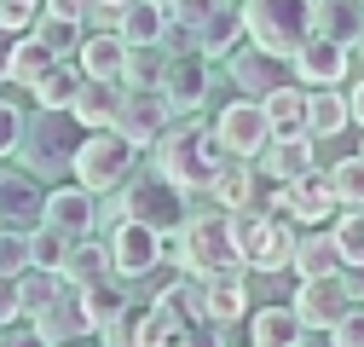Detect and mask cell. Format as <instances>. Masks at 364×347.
I'll return each instance as SVG.
<instances>
[{"instance_id": "7c38bea8", "label": "cell", "mask_w": 364, "mask_h": 347, "mask_svg": "<svg viewBox=\"0 0 364 347\" xmlns=\"http://www.w3.org/2000/svg\"><path fill=\"white\" fill-rule=\"evenodd\" d=\"M105 243H110V255H116V272H122V278H139L145 267H156V260L168 255V237H162L156 226H145V220H133V214H122Z\"/></svg>"}, {"instance_id": "8fae6325", "label": "cell", "mask_w": 364, "mask_h": 347, "mask_svg": "<svg viewBox=\"0 0 364 347\" xmlns=\"http://www.w3.org/2000/svg\"><path fill=\"white\" fill-rule=\"evenodd\" d=\"M284 81H295V70H289L284 53L260 47V41H255V47L237 41V47H232V87H237L243 99H266L272 87H284Z\"/></svg>"}, {"instance_id": "c3c4849f", "label": "cell", "mask_w": 364, "mask_h": 347, "mask_svg": "<svg viewBox=\"0 0 364 347\" xmlns=\"http://www.w3.org/2000/svg\"><path fill=\"white\" fill-rule=\"evenodd\" d=\"M341 284L353 295V307H364V267H341Z\"/></svg>"}, {"instance_id": "9c48e42d", "label": "cell", "mask_w": 364, "mask_h": 347, "mask_svg": "<svg viewBox=\"0 0 364 347\" xmlns=\"http://www.w3.org/2000/svg\"><path fill=\"white\" fill-rule=\"evenodd\" d=\"M58 116H70V110H41V122H35V127L23 122V139H18L23 168H29V174H47V180L70 174V162H75V139H64Z\"/></svg>"}, {"instance_id": "4fadbf2b", "label": "cell", "mask_w": 364, "mask_h": 347, "mask_svg": "<svg viewBox=\"0 0 364 347\" xmlns=\"http://www.w3.org/2000/svg\"><path fill=\"white\" fill-rule=\"evenodd\" d=\"M347 41H330V35H306L301 47L289 53V70H295V81L301 87H341L347 81Z\"/></svg>"}, {"instance_id": "7a4b0ae2", "label": "cell", "mask_w": 364, "mask_h": 347, "mask_svg": "<svg viewBox=\"0 0 364 347\" xmlns=\"http://www.w3.org/2000/svg\"><path fill=\"white\" fill-rule=\"evenodd\" d=\"M133 168H139V145H133L122 127H81L70 174H75V180L93 191V197L122 191V186L133 180Z\"/></svg>"}, {"instance_id": "816d5d0a", "label": "cell", "mask_w": 364, "mask_h": 347, "mask_svg": "<svg viewBox=\"0 0 364 347\" xmlns=\"http://www.w3.org/2000/svg\"><path fill=\"white\" fill-rule=\"evenodd\" d=\"M93 6H105V12H122V6H127V0H93Z\"/></svg>"}, {"instance_id": "7bdbcfd3", "label": "cell", "mask_w": 364, "mask_h": 347, "mask_svg": "<svg viewBox=\"0 0 364 347\" xmlns=\"http://www.w3.org/2000/svg\"><path fill=\"white\" fill-rule=\"evenodd\" d=\"M35 18H41V0H0V29L6 35H23Z\"/></svg>"}, {"instance_id": "f6af8a7d", "label": "cell", "mask_w": 364, "mask_h": 347, "mask_svg": "<svg viewBox=\"0 0 364 347\" xmlns=\"http://www.w3.org/2000/svg\"><path fill=\"white\" fill-rule=\"evenodd\" d=\"M23 319V289H18V272H0V324H18Z\"/></svg>"}, {"instance_id": "1f68e13d", "label": "cell", "mask_w": 364, "mask_h": 347, "mask_svg": "<svg viewBox=\"0 0 364 347\" xmlns=\"http://www.w3.org/2000/svg\"><path fill=\"white\" fill-rule=\"evenodd\" d=\"M53 47L47 41H41L35 29H23V35H12V58H6V81H18V87H35L41 75L53 70Z\"/></svg>"}, {"instance_id": "5bb4252c", "label": "cell", "mask_w": 364, "mask_h": 347, "mask_svg": "<svg viewBox=\"0 0 364 347\" xmlns=\"http://www.w3.org/2000/svg\"><path fill=\"white\" fill-rule=\"evenodd\" d=\"M173 116H179V110H173V99L162 93V87H127L116 127H122L133 145H156V139H162V127H168Z\"/></svg>"}, {"instance_id": "3957f363", "label": "cell", "mask_w": 364, "mask_h": 347, "mask_svg": "<svg viewBox=\"0 0 364 347\" xmlns=\"http://www.w3.org/2000/svg\"><path fill=\"white\" fill-rule=\"evenodd\" d=\"M225 214H232V243L249 272H284L295 260V232H289L295 220L272 208H225Z\"/></svg>"}, {"instance_id": "11a10c76", "label": "cell", "mask_w": 364, "mask_h": 347, "mask_svg": "<svg viewBox=\"0 0 364 347\" xmlns=\"http://www.w3.org/2000/svg\"><path fill=\"white\" fill-rule=\"evenodd\" d=\"M162 6H168V0H162Z\"/></svg>"}, {"instance_id": "e575fe53", "label": "cell", "mask_w": 364, "mask_h": 347, "mask_svg": "<svg viewBox=\"0 0 364 347\" xmlns=\"http://www.w3.org/2000/svg\"><path fill=\"white\" fill-rule=\"evenodd\" d=\"M75 87H81V64H75V58H53V70L41 75L29 93H35V105H41V110H70Z\"/></svg>"}, {"instance_id": "f1b7e54d", "label": "cell", "mask_w": 364, "mask_h": 347, "mask_svg": "<svg viewBox=\"0 0 364 347\" xmlns=\"http://www.w3.org/2000/svg\"><path fill=\"white\" fill-rule=\"evenodd\" d=\"M151 301H162V307H168L179 324H208V289H203L197 272H191V278H186V272H173Z\"/></svg>"}, {"instance_id": "d4e9b609", "label": "cell", "mask_w": 364, "mask_h": 347, "mask_svg": "<svg viewBox=\"0 0 364 347\" xmlns=\"http://www.w3.org/2000/svg\"><path fill=\"white\" fill-rule=\"evenodd\" d=\"M203 289H208V324H243V313H249L243 267H232V272H208Z\"/></svg>"}, {"instance_id": "bcb514c9", "label": "cell", "mask_w": 364, "mask_h": 347, "mask_svg": "<svg viewBox=\"0 0 364 347\" xmlns=\"http://www.w3.org/2000/svg\"><path fill=\"white\" fill-rule=\"evenodd\" d=\"M18 139H23V116H18V105L0 99V156H12Z\"/></svg>"}, {"instance_id": "f35d334b", "label": "cell", "mask_w": 364, "mask_h": 347, "mask_svg": "<svg viewBox=\"0 0 364 347\" xmlns=\"http://www.w3.org/2000/svg\"><path fill=\"white\" fill-rule=\"evenodd\" d=\"M330 186H336L341 208H364V156H341L330 168Z\"/></svg>"}, {"instance_id": "52a82bcc", "label": "cell", "mask_w": 364, "mask_h": 347, "mask_svg": "<svg viewBox=\"0 0 364 347\" xmlns=\"http://www.w3.org/2000/svg\"><path fill=\"white\" fill-rule=\"evenodd\" d=\"M336 186H330V174H318V168H306L301 180H284L278 191H272V214H284V220H295V226H324V220H336Z\"/></svg>"}, {"instance_id": "8d00e7d4", "label": "cell", "mask_w": 364, "mask_h": 347, "mask_svg": "<svg viewBox=\"0 0 364 347\" xmlns=\"http://www.w3.org/2000/svg\"><path fill=\"white\" fill-rule=\"evenodd\" d=\"M70 243H75V237H64L58 226L35 220V226H29V267H47V272H58V267H64V255H70Z\"/></svg>"}, {"instance_id": "6da1fadb", "label": "cell", "mask_w": 364, "mask_h": 347, "mask_svg": "<svg viewBox=\"0 0 364 347\" xmlns=\"http://www.w3.org/2000/svg\"><path fill=\"white\" fill-rule=\"evenodd\" d=\"M151 151H156V174H162V180H173L186 197H191V191H208L214 174H220V162L232 156V151L220 145L214 127L197 122V110H191V122H168L162 139H156Z\"/></svg>"}, {"instance_id": "7dc6e473", "label": "cell", "mask_w": 364, "mask_h": 347, "mask_svg": "<svg viewBox=\"0 0 364 347\" xmlns=\"http://www.w3.org/2000/svg\"><path fill=\"white\" fill-rule=\"evenodd\" d=\"M41 12H64V18H93V0H41Z\"/></svg>"}, {"instance_id": "9a60e30c", "label": "cell", "mask_w": 364, "mask_h": 347, "mask_svg": "<svg viewBox=\"0 0 364 347\" xmlns=\"http://www.w3.org/2000/svg\"><path fill=\"white\" fill-rule=\"evenodd\" d=\"M289 307L301 313V324H306V330H330L336 319H347L353 295H347L341 272H318V278H301V289H295Z\"/></svg>"}, {"instance_id": "30bf717a", "label": "cell", "mask_w": 364, "mask_h": 347, "mask_svg": "<svg viewBox=\"0 0 364 347\" xmlns=\"http://www.w3.org/2000/svg\"><path fill=\"white\" fill-rule=\"evenodd\" d=\"M214 134H220V145L232 151V156H260L266 145H272V122H266V105L260 99H232L220 116H214Z\"/></svg>"}, {"instance_id": "f5cc1de1", "label": "cell", "mask_w": 364, "mask_h": 347, "mask_svg": "<svg viewBox=\"0 0 364 347\" xmlns=\"http://www.w3.org/2000/svg\"><path fill=\"white\" fill-rule=\"evenodd\" d=\"M353 47H358V58H364V29H358V41H353Z\"/></svg>"}, {"instance_id": "f546056e", "label": "cell", "mask_w": 364, "mask_h": 347, "mask_svg": "<svg viewBox=\"0 0 364 347\" xmlns=\"http://www.w3.org/2000/svg\"><path fill=\"white\" fill-rule=\"evenodd\" d=\"M295 278H318V272H341V249H336V232L312 226V232H295Z\"/></svg>"}, {"instance_id": "5b68a950", "label": "cell", "mask_w": 364, "mask_h": 347, "mask_svg": "<svg viewBox=\"0 0 364 347\" xmlns=\"http://www.w3.org/2000/svg\"><path fill=\"white\" fill-rule=\"evenodd\" d=\"M243 23H249V41L289 58L312 35V0H243Z\"/></svg>"}, {"instance_id": "ffe728a7", "label": "cell", "mask_w": 364, "mask_h": 347, "mask_svg": "<svg viewBox=\"0 0 364 347\" xmlns=\"http://www.w3.org/2000/svg\"><path fill=\"white\" fill-rule=\"evenodd\" d=\"M197 330L191 324H179L168 307H162V301H151V307L145 313H133L127 307V341H139V347H186Z\"/></svg>"}, {"instance_id": "277c9868", "label": "cell", "mask_w": 364, "mask_h": 347, "mask_svg": "<svg viewBox=\"0 0 364 347\" xmlns=\"http://www.w3.org/2000/svg\"><path fill=\"white\" fill-rule=\"evenodd\" d=\"M173 260H179L186 272H197V278L243 267V255H237V243H232V214H225V208H214V214H186L179 243H173Z\"/></svg>"}, {"instance_id": "b9f144b4", "label": "cell", "mask_w": 364, "mask_h": 347, "mask_svg": "<svg viewBox=\"0 0 364 347\" xmlns=\"http://www.w3.org/2000/svg\"><path fill=\"white\" fill-rule=\"evenodd\" d=\"M23 267H29V232L0 226V272H23Z\"/></svg>"}, {"instance_id": "ab89813d", "label": "cell", "mask_w": 364, "mask_h": 347, "mask_svg": "<svg viewBox=\"0 0 364 347\" xmlns=\"http://www.w3.org/2000/svg\"><path fill=\"white\" fill-rule=\"evenodd\" d=\"M162 58H168V47H127L122 81H127V87H156V81H162Z\"/></svg>"}, {"instance_id": "db71d44e", "label": "cell", "mask_w": 364, "mask_h": 347, "mask_svg": "<svg viewBox=\"0 0 364 347\" xmlns=\"http://www.w3.org/2000/svg\"><path fill=\"white\" fill-rule=\"evenodd\" d=\"M358 156H364V145H358Z\"/></svg>"}, {"instance_id": "ba28073f", "label": "cell", "mask_w": 364, "mask_h": 347, "mask_svg": "<svg viewBox=\"0 0 364 347\" xmlns=\"http://www.w3.org/2000/svg\"><path fill=\"white\" fill-rule=\"evenodd\" d=\"M208 64H214V58H208L203 47H168V58H162V81H156V87L173 99L179 116H191V110L208 105V81H214Z\"/></svg>"}, {"instance_id": "603a6c76", "label": "cell", "mask_w": 364, "mask_h": 347, "mask_svg": "<svg viewBox=\"0 0 364 347\" xmlns=\"http://www.w3.org/2000/svg\"><path fill=\"white\" fill-rule=\"evenodd\" d=\"M75 289H81V313H87V324H93V336L116 330L127 319V307H133L122 278H93V284H75Z\"/></svg>"}, {"instance_id": "ac0fdd59", "label": "cell", "mask_w": 364, "mask_h": 347, "mask_svg": "<svg viewBox=\"0 0 364 347\" xmlns=\"http://www.w3.org/2000/svg\"><path fill=\"white\" fill-rule=\"evenodd\" d=\"M41 220L58 226L64 237H87V232L99 226V197L87 191L81 180H75V186H58V191H47V208H41Z\"/></svg>"}, {"instance_id": "cb8c5ba5", "label": "cell", "mask_w": 364, "mask_h": 347, "mask_svg": "<svg viewBox=\"0 0 364 347\" xmlns=\"http://www.w3.org/2000/svg\"><path fill=\"white\" fill-rule=\"evenodd\" d=\"M237 41H249V23H243V0H220V6L208 12V23L197 29V47L208 58H232Z\"/></svg>"}, {"instance_id": "d6a6232c", "label": "cell", "mask_w": 364, "mask_h": 347, "mask_svg": "<svg viewBox=\"0 0 364 347\" xmlns=\"http://www.w3.org/2000/svg\"><path fill=\"white\" fill-rule=\"evenodd\" d=\"M312 29L353 47L358 29H364V0H312Z\"/></svg>"}, {"instance_id": "d590c367", "label": "cell", "mask_w": 364, "mask_h": 347, "mask_svg": "<svg viewBox=\"0 0 364 347\" xmlns=\"http://www.w3.org/2000/svg\"><path fill=\"white\" fill-rule=\"evenodd\" d=\"M41 41H47V47L58 53V58H75V47H81V35H87V23L81 18H64V12H41L35 23H29Z\"/></svg>"}, {"instance_id": "836d02e7", "label": "cell", "mask_w": 364, "mask_h": 347, "mask_svg": "<svg viewBox=\"0 0 364 347\" xmlns=\"http://www.w3.org/2000/svg\"><path fill=\"white\" fill-rule=\"evenodd\" d=\"M260 105H266V122H272V134H306V87H301V81H284V87H272V93H266Z\"/></svg>"}, {"instance_id": "44dd1931", "label": "cell", "mask_w": 364, "mask_h": 347, "mask_svg": "<svg viewBox=\"0 0 364 347\" xmlns=\"http://www.w3.org/2000/svg\"><path fill=\"white\" fill-rule=\"evenodd\" d=\"M41 208H47V191L35 186V174H0V226H35Z\"/></svg>"}, {"instance_id": "4dcf8cb0", "label": "cell", "mask_w": 364, "mask_h": 347, "mask_svg": "<svg viewBox=\"0 0 364 347\" xmlns=\"http://www.w3.org/2000/svg\"><path fill=\"white\" fill-rule=\"evenodd\" d=\"M347 122H353L347 93H336V87H306V134L312 139H336Z\"/></svg>"}, {"instance_id": "484cf974", "label": "cell", "mask_w": 364, "mask_h": 347, "mask_svg": "<svg viewBox=\"0 0 364 347\" xmlns=\"http://www.w3.org/2000/svg\"><path fill=\"white\" fill-rule=\"evenodd\" d=\"M64 284H93V278H122L116 272V255H110V243H99L93 232L87 237H75L70 243V255H64Z\"/></svg>"}, {"instance_id": "d6986e66", "label": "cell", "mask_w": 364, "mask_h": 347, "mask_svg": "<svg viewBox=\"0 0 364 347\" xmlns=\"http://www.w3.org/2000/svg\"><path fill=\"white\" fill-rule=\"evenodd\" d=\"M260 162V174H266V180H301V174L306 168H318L312 162V134H272V145L255 156Z\"/></svg>"}, {"instance_id": "681fc988", "label": "cell", "mask_w": 364, "mask_h": 347, "mask_svg": "<svg viewBox=\"0 0 364 347\" xmlns=\"http://www.w3.org/2000/svg\"><path fill=\"white\" fill-rule=\"evenodd\" d=\"M347 110H353V122L364 127V81H353V87H347Z\"/></svg>"}, {"instance_id": "60d3db41", "label": "cell", "mask_w": 364, "mask_h": 347, "mask_svg": "<svg viewBox=\"0 0 364 347\" xmlns=\"http://www.w3.org/2000/svg\"><path fill=\"white\" fill-rule=\"evenodd\" d=\"M220 6V0H168V23H179L191 41H197V29L208 23V12Z\"/></svg>"}, {"instance_id": "8992f818", "label": "cell", "mask_w": 364, "mask_h": 347, "mask_svg": "<svg viewBox=\"0 0 364 347\" xmlns=\"http://www.w3.org/2000/svg\"><path fill=\"white\" fill-rule=\"evenodd\" d=\"M116 203H122V214L156 226L162 237L179 232V226H186V214H191V208H186V191H179L173 180H162V174H139V180H127V186L116 191Z\"/></svg>"}, {"instance_id": "ee69618b", "label": "cell", "mask_w": 364, "mask_h": 347, "mask_svg": "<svg viewBox=\"0 0 364 347\" xmlns=\"http://www.w3.org/2000/svg\"><path fill=\"white\" fill-rule=\"evenodd\" d=\"M324 336H330L336 347H364V307H347V319H336Z\"/></svg>"}, {"instance_id": "74e56055", "label": "cell", "mask_w": 364, "mask_h": 347, "mask_svg": "<svg viewBox=\"0 0 364 347\" xmlns=\"http://www.w3.org/2000/svg\"><path fill=\"white\" fill-rule=\"evenodd\" d=\"M336 249H341V267H364V208H336Z\"/></svg>"}, {"instance_id": "4316f807", "label": "cell", "mask_w": 364, "mask_h": 347, "mask_svg": "<svg viewBox=\"0 0 364 347\" xmlns=\"http://www.w3.org/2000/svg\"><path fill=\"white\" fill-rule=\"evenodd\" d=\"M249 341L255 347H301V341H312V330L301 324L295 307H260L249 319Z\"/></svg>"}, {"instance_id": "83f0119b", "label": "cell", "mask_w": 364, "mask_h": 347, "mask_svg": "<svg viewBox=\"0 0 364 347\" xmlns=\"http://www.w3.org/2000/svg\"><path fill=\"white\" fill-rule=\"evenodd\" d=\"M116 29L127 47H162V29H168V6L162 0H127L116 12Z\"/></svg>"}, {"instance_id": "7402d4cb", "label": "cell", "mask_w": 364, "mask_h": 347, "mask_svg": "<svg viewBox=\"0 0 364 347\" xmlns=\"http://www.w3.org/2000/svg\"><path fill=\"white\" fill-rule=\"evenodd\" d=\"M75 64H81V75H110V81H122V70H127V41H122V29H87L81 47H75Z\"/></svg>"}, {"instance_id": "f907efd6", "label": "cell", "mask_w": 364, "mask_h": 347, "mask_svg": "<svg viewBox=\"0 0 364 347\" xmlns=\"http://www.w3.org/2000/svg\"><path fill=\"white\" fill-rule=\"evenodd\" d=\"M6 58H12V35L0 29V81H6Z\"/></svg>"}, {"instance_id": "2e32d148", "label": "cell", "mask_w": 364, "mask_h": 347, "mask_svg": "<svg viewBox=\"0 0 364 347\" xmlns=\"http://www.w3.org/2000/svg\"><path fill=\"white\" fill-rule=\"evenodd\" d=\"M75 336H93V324H87V313H81V289L64 284V289L47 301V307L29 319V341L58 347V341H75Z\"/></svg>"}, {"instance_id": "e0dca14e", "label": "cell", "mask_w": 364, "mask_h": 347, "mask_svg": "<svg viewBox=\"0 0 364 347\" xmlns=\"http://www.w3.org/2000/svg\"><path fill=\"white\" fill-rule=\"evenodd\" d=\"M122 99H127V81H110V75H81L75 99H70V122H75V127H116Z\"/></svg>"}]
</instances>
